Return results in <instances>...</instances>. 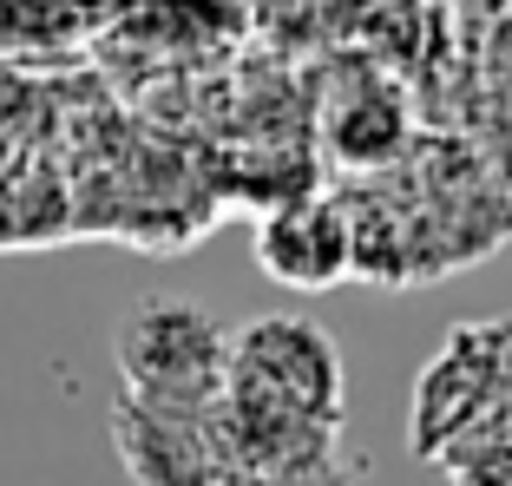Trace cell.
<instances>
[{"instance_id": "obj_1", "label": "cell", "mask_w": 512, "mask_h": 486, "mask_svg": "<svg viewBox=\"0 0 512 486\" xmlns=\"http://www.w3.org/2000/svg\"><path fill=\"white\" fill-rule=\"evenodd\" d=\"M119 401L158 414H211L224 401L230 329L184 296H145L119 316L112 335Z\"/></svg>"}, {"instance_id": "obj_2", "label": "cell", "mask_w": 512, "mask_h": 486, "mask_svg": "<svg viewBox=\"0 0 512 486\" xmlns=\"http://www.w3.org/2000/svg\"><path fill=\"white\" fill-rule=\"evenodd\" d=\"M512 395V316L506 322H460L434 349L414 381L407 447L414 460L440 467L453 447H467Z\"/></svg>"}, {"instance_id": "obj_6", "label": "cell", "mask_w": 512, "mask_h": 486, "mask_svg": "<svg viewBox=\"0 0 512 486\" xmlns=\"http://www.w3.org/2000/svg\"><path fill=\"white\" fill-rule=\"evenodd\" d=\"M322 132H329V152L342 158L348 171H381L401 158V92L388 86V79H355V86H335L329 99V119H322Z\"/></svg>"}, {"instance_id": "obj_3", "label": "cell", "mask_w": 512, "mask_h": 486, "mask_svg": "<svg viewBox=\"0 0 512 486\" xmlns=\"http://www.w3.org/2000/svg\"><path fill=\"white\" fill-rule=\"evenodd\" d=\"M256 263L283 289H335L355 276V217L335 191H302L256 217Z\"/></svg>"}, {"instance_id": "obj_7", "label": "cell", "mask_w": 512, "mask_h": 486, "mask_svg": "<svg viewBox=\"0 0 512 486\" xmlns=\"http://www.w3.org/2000/svg\"><path fill=\"white\" fill-rule=\"evenodd\" d=\"M440 473H447L453 486H512V395L467 447H453V454L440 460Z\"/></svg>"}, {"instance_id": "obj_4", "label": "cell", "mask_w": 512, "mask_h": 486, "mask_svg": "<svg viewBox=\"0 0 512 486\" xmlns=\"http://www.w3.org/2000/svg\"><path fill=\"white\" fill-rule=\"evenodd\" d=\"M112 447L132 486H224L211 414H158L112 401Z\"/></svg>"}, {"instance_id": "obj_5", "label": "cell", "mask_w": 512, "mask_h": 486, "mask_svg": "<svg viewBox=\"0 0 512 486\" xmlns=\"http://www.w3.org/2000/svg\"><path fill=\"white\" fill-rule=\"evenodd\" d=\"M132 0H0V60H73Z\"/></svg>"}]
</instances>
